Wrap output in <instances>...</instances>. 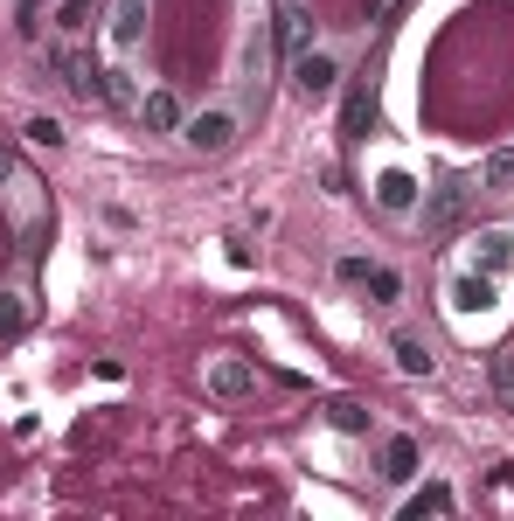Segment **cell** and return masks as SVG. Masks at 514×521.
I'll return each mask as SVG.
<instances>
[{"label":"cell","instance_id":"obj_12","mask_svg":"<svg viewBox=\"0 0 514 521\" xmlns=\"http://www.w3.org/2000/svg\"><path fill=\"white\" fill-rule=\"evenodd\" d=\"M139 28H146V0H119V14H112V42L132 49V42H139Z\"/></svg>","mask_w":514,"mask_h":521},{"label":"cell","instance_id":"obj_7","mask_svg":"<svg viewBox=\"0 0 514 521\" xmlns=\"http://www.w3.org/2000/svg\"><path fill=\"white\" fill-rule=\"evenodd\" d=\"M376 202H383L389 216H403V209H410V202H417V181H410V174H403V167H389L383 181H376Z\"/></svg>","mask_w":514,"mask_h":521},{"label":"cell","instance_id":"obj_8","mask_svg":"<svg viewBox=\"0 0 514 521\" xmlns=\"http://www.w3.org/2000/svg\"><path fill=\"white\" fill-rule=\"evenodd\" d=\"M473 258L487 264V278H501V271L514 264V237H508V230H487V237L473 244Z\"/></svg>","mask_w":514,"mask_h":521},{"label":"cell","instance_id":"obj_6","mask_svg":"<svg viewBox=\"0 0 514 521\" xmlns=\"http://www.w3.org/2000/svg\"><path fill=\"white\" fill-rule=\"evenodd\" d=\"M369 126H376V91H369V84H355V91H348V105H341V132H348V139H362Z\"/></svg>","mask_w":514,"mask_h":521},{"label":"cell","instance_id":"obj_13","mask_svg":"<svg viewBox=\"0 0 514 521\" xmlns=\"http://www.w3.org/2000/svg\"><path fill=\"white\" fill-rule=\"evenodd\" d=\"M28 320H35V313H28V299H21V292H0V341H21V334H28Z\"/></svg>","mask_w":514,"mask_h":521},{"label":"cell","instance_id":"obj_21","mask_svg":"<svg viewBox=\"0 0 514 521\" xmlns=\"http://www.w3.org/2000/svg\"><path fill=\"white\" fill-rule=\"evenodd\" d=\"M494 390L514 403V355H501V362H494Z\"/></svg>","mask_w":514,"mask_h":521},{"label":"cell","instance_id":"obj_22","mask_svg":"<svg viewBox=\"0 0 514 521\" xmlns=\"http://www.w3.org/2000/svg\"><path fill=\"white\" fill-rule=\"evenodd\" d=\"M28 132H35L42 146H63V126H56V119H35V126H28Z\"/></svg>","mask_w":514,"mask_h":521},{"label":"cell","instance_id":"obj_14","mask_svg":"<svg viewBox=\"0 0 514 521\" xmlns=\"http://www.w3.org/2000/svg\"><path fill=\"white\" fill-rule=\"evenodd\" d=\"M403 515L424 521V515H452V487H417L410 501H403Z\"/></svg>","mask_w":514,"mask_h":521},{"label":"cell","instance_id":"obj_4","mask_svg":"<svg viewBox=\"0 0 514 521\" xmlns=\"http://www.w3.org/2000/svg\"><path fill=\"white\" fill-rule=\"evenodd\" d=\"M209 390L223 396V403H237V396H251V390H257L251 362H237V355H223V362H216V369H209Z\"/></svg>","mask_w":514,"mask_h":521},{"label":"cell","instance_id":"obj_18","mask_svg":"<svg viewBox=\"0 0 514 521\" xmlns=\"http://www.w3.org/2000/svg\"><path fill=\"white\" fill-rule=\"evenodd\" d=\"M369 292H376V299H396V292H403V278H396V271H369Z\"/></svg>","mask_w":514,"mask_h":521},{"label":"cell","instance_id":"obj_9","mask_svg":"<svg viewBox=\"0 0 514 521\" xmlns=\"http://www.w3.org/2000/svg\"><path fill=\"white\" fill-rule=\"evenodd\" d=\"M139 119H146L153 132H174V126H181V105H174V91H146V98H139Z\"/></svg>","mask_w":514,"mask_h":521},{"label":"cell","instance_id":"obj_1","mask_svg":"<svg viewBox=\"0 0 514 521\" xmlns=\"http://www.w3.org/2000/svg\"><path fill=\"white\" fill-rule=\"evenodd\" d=\"M459 209H466V181L445 174V181L431 188V202H424V237H445V230L459 223Z\"/></svg>","mask_w":514,"mask_h":521},{"label":"cell","instance_id":"obj_10","mask_svg":"<svg viewBox=\"0 0 514 521\" xmlns=\"http://www.w3.org/2000/svg\"><path fill=\"white\" fill-rule=\"evenodd\" d=\"M417 473V438H389L383 445V480H410Z\"/></svg>","mask_w":514,"mask_h":521},{"label":"cell","instance_id":"obj_15","mask_svg":"<svg viewBox=\"0 0 514 521\" xmlns=\"http://www.w3.org/2000/svg\"><path fill=\"white\" fill-rule=\"evenodd\" d=\"M396 369H403V376H431V348H424L417 334H396Z\"/></svg>","mask_w":514,"mask_h":521},{"label":"cell","instance_id":"obj_3","mask_svg":"<svg viewBox=\"0 0 514 521\" xmlns=\"http://www.w3.org/2000/svg\"><path fill=\"white\" fill-rule=\"evenodd\" d=\"M292 77H299V91H306V98H327V91L341 84V63H334V56H313V49H306V56H292Z\"/></svg>","mask_w":514,"mask_h":521},{"label":"cell","instance_id":"obj_5","mask_svg":"<svg viewBox=\"0 0 514 521\" xmlns=\"http://www.w3.org/2000/svg\"><path fill=\"white\" fill-rule=\"evenodd\" d=\"M306 42H313V14L306 7H278V49L285 56H306Z\"/></svg>","mask_w":514,"mask_h":521},{"label":"cell","instance_id":"obj_2","mask_svg":"<svg viewBox=\"0 0 514 521\" xmlns=\"http://www.w3.org/2000/svg\"><path fill=\"white\" fill-rule=\"evenodd\" d=\"M181 139H188L195 153H223V146L237 139V119H230V112H195V119H181Z\"/></svg>","mask_w":514,"mask_h":521},{"label":"cell","instance_id":"obj_17","mask_svg":"<svg viewBox=\"0 0 514 521\" xmlns=\"http://www.w3.org/2000/svg\"><path fill=\"white\" fill-rule=\"evenodd\" d=\"M514 181V153H494V160H487V188H508Z\"/></svg>","mask_w":514,"mask_h":521},{"label":"cell","instance_id":"obj_20","mask_svg":"<svg viewBox=\"0 0 514 521\" xmlns=\"http://www.w3.org/2000/svg\"><path fill=\"white\" fill-rule=\"evenodd\" d=\"M63 28H91V0H63Z\"/></svg>","mask_w":514,"mask_h":521},{"label":"cell","instance_id":"obj_11","mask_svg":"<svg viewBox=\"0 0 514 521\" xmlns=\"http://www.w3.org/2000/svg\"><path fill=\"white\" fill-rule=\"evenodd\" d=\"M452 306H459V313H487V306H494V278H459V285H452Z\"/></svg>","mask_w":514,"mask_h":521},{"label":"cell","instance_id":"obj_19","mask_svg":"<svg viewBox=\"0 0 514 521\" xmlns=\"http://www.w3.org/2000/svg\"><path fill=\"white\" fill-rule=\"evenodd\" d=\"M105 98H112V105H132V84H126V70H105Z\"/></svg>","mask_w":514,"mask_h":521},{"label":"cell","instance_id":"obj_16","mask_svg":"<svg viewBox=\"0 0 514 521\" xmlns=\"http://www.w3.org/2000/svg\"><path fill=\"white\" fill-rule=\"evenodd\" d=\"M327 424H334V431H369V410H362L355 396H334V403H327Z\"/></svg>","mask_w":514,"mask_h":521},{"label":"cell","instance_id":"obj_23","mask_svg":"<svg viewBox=\"0 0 514 521\" xmlns=\"http://www.w3.org/2000/svg\"><path fill=\"white\" fill-rule=\"evenodd\" d=\"M14 167H21V160H14V146H0V181H14Z\"/></svg>","mask_w":514,"mask_h":521}]
</instances>
